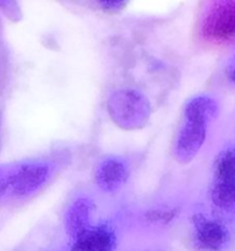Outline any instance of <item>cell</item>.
I'll list each match as a JSON object with an SVG mask.
<instances>
[{"label": "cell", "mask_w": 235, "mask_h": 251, "mask_svg": "<svg viewBox=\"0 0 235 251\" xmlns=\"http://www.w3.org/2000/svg\"><path fill=\"white\" fill-rule=\"evenodd\" d=\"M107 113L113 124L125 131H136L148 125L152 105L148 98L134 88H120L110 93Z\"/></svg>", "instance_id": "6da1fadb"}, {"label": "cell", "mask_w": 235, "mask_h": 251, "mask_svg": "<svg viewBox=\"0 0 235 251\" xmlns=\"http://www.w3.org/2000/svg\"><path fill=\"white\" fill-rule=\"evenodd\" d=\"M53 166L46 159L32 158L10 164L9 199L27 201L38 195L49 183Z\"/></svg>", "instance_id": "7a4b0ae2"}, {"label": "cell", "mask_w": 235, "mask_h": 251, "mask_svg": "<svg viewBox=\"0 0 235 251\" xmlns=\"http://www.w3.org/2000/svg\"><path fill=\"white\" fill-rule=\"evenodd\" d=\"M192 242L198 251H225L232 244V233L220 221L197 213L192 220Z\"/></svg>", "instance_id": "3957f363"}, {"label": "cell", "mask_w": 235, "mask_h": 251, "mask_svg": "<svg viewBox=\"0 0 235 251\" xmlns=\"http://www.w3.org/2000/svg\"><path fill=\"white\" fill-rule=\"evenodd\" d=\"M207 139V126L185 122L176 135L174 144V158L180 164H188L196 158Z\"/></svg>", "instance_id": "277c9868"}, {"label": "cell", "mask_w": 235, "mask_h": 251, "mask_svg": "<svg viewBox=\"0 0 235 251\" xmlns=\"http://www.w3.org/2000/svg\"><path fill=\"white\" fill-rule=\"evenodd\" d=\"M94 184L102 193L115 194L121 190L129 179V167L119 157H105L94 171Z\"/></svg>", "instance_id": "5b68a950"}, {"label": "cell", "mask_w": 235, "mask_h": 251, "mask_svg": "<svg viewBox=\"0 0 235 251\" xmlns=\"http://www.w3.org/2000/svg\"><path fill=\"white\" fill-rule=\"evenodd\" d=\"M95 205L90 198H77L66 210L64 215V228L72 240L87 232L93 226Z\"/></svg>", "instance_id": "8992f818"}, {"label": "cell", "mask_w": 235, "mask_h": 251, "mask_svg": "<svg viewBox=\"0 0 235 251\" xmlns=\"http://www.w3.org/2000/svg\"><path fill=\"white\" fill-rule=\"evenodd\" d=\"M118 238L107 225L92 226L87 232L73 240L72 251H115Z\"/></svg>", "instance_id": "52a82bcc"}, {"label": "cell", "mask_w": 235, "mask_h": 251, "mask_svg": "<svg viewBox=\"0 0 235 251\" xmlns=\"http://www.w3.org/2000/svg\"><path fill=\"white\" fill-rule=\"evenodd\" d=\"M218 114H219L218 103L211 96H195L190 98L184 107L185 122L202 124L206 126L217 119Z\"/></svg>", "instance_id": "ba28073f"}, {"label": "cell", "mask_w": 235, "mask_h": 251, "mask_svg": "<svg viewBox=\"0 0 235 251\" xmlns=\"http://www.w3.org/2000/svg\"><path fill=\"white\" fill-rule=\"evenodd\" d=\"M210 28L219 36L235 34V0H224L212 12Z\"/></svg>", "instance_id": "9c48e42d"}, {"label": "cell", "mask_w": 235, "mask_h": 251, "mask_svg": "<svg viewBox=\"0 0 235 251\" xmlns=\"http://www.w3.org/2000/svg\"><path fill=\"white\" fill-rule=\"evenodd\" d=\"M211 201L222 211L235 210V180L213 179L211 186Z\"/></svg>", "instance_id": "30bf717a"}, {"label": "cell", "mask_w": 235, "mask_h": 251, "mask_svg": "<svg viewBox=\"0 0 235 251\" xmlns=\"http://www.w3.org/2000/svg\"><path fill=\"white\" fill-rule=\"evenodd\" d=\"M213 179L235 180V149H227L218 154Z\"/></svg>", "instance_id": "8fae6325"}, {"label": "cell", "mask_w": 235, "mask_h": 251, "mask_svg": "<svg viewBox=\"0 0 235 251\" xmlns=\"http://www.w3.org/2000/svg\"><path fill=\"white\" fill-rule=\"evenodd\" d=\"M0 14L10 21H20L22 10L19 0H0Z\"/></svg>", "instance_id": "7c38bea8"}, {"label": "cell", "mask_w": 235, "mask_h": 251, "mask_svg": "<svg viewBox=\"0 0 235 251\" xmlns=\"http://www.w3.org/2000/svg\"><path fill=\"white\" fill-rule=\"evenodd\" d=\"M10 164H0V202L9 199Z\"/></svg>", "instance_id": "4fadbf2b"}, {"label": "cell", "mask_w": 235, "mask_h": 251, "mask_svg": "<svg viewBox=\"0 0 235 251\" xmlns=\"http://www.w3.org/2000/svg\"><path fill=\"white\" fill-rule=\"evenodd\" d=\"M94 1L102 11L114 14V12L121 11L127 5L129 0H94Z\"/></svg>", "instance_id": "5bb4252c"}, {"label": "cell", "mask_w": 235, "mask_h": 251, "mask_svg": "<svg viewBox=\"0 0 235 251\" xmlns=\"http://www.w3.org/2000/svg\"><path fill=\"white\" fill-rule=\"evenodd\" d=\"M230 78H232L233 82L235 83V63L233 64L232 69H230Z\"/></svg>", "instance_id": "9a60e30c"}, {"label": "cell", "mask_w": 235, "mask_h": 251, "mask_svg": "<svg viewBox=\"0 0 235 251\" xmlns=\"http://www.w3.org/2000/svg\"><path fill=\"white\" fill-rule=\"evenodd\" d=\"M0 140H1V115H0Z\"/></svg>", "instance_id": "2e32d148"}]
</instances>
